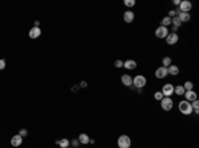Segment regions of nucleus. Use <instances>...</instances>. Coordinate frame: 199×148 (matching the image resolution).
Listing matches in <instances>:
<instances>
[{
  "instance_id": "nucleus-16",
  "label": "nucleus",
  "mask_w": 199,
  "mask_h": 148,
  "mask_svg": "<svg viewBox=\"0 0 199 148\" xmlns=\"http://www.w3.org/2000/svg\"><path fill=\"white\" fill-rule=\"evenodd\" d=\"M177 16L179 17V20H181V23H187V21H190V19H191V16H190V13H183V12H177Z\"/></svg>"
},
{
  "instance_id": "nucleus-14",
  "label": "nucleus",
  "mask_w": 199,
  "mask_h": 148,
  "mask_svg": "<svg viewBox=\"0 0 199 148\" xmlns=\"http://www.w3.org/2000/svg\"><path fill=\"white\" fill-rule=\"evenodd\" d=\"M29 37L31 38H37V37H40L41 36V29H40V27H32L31 28V31H29Z\"/></svg>"
},
{
  "instance_id": "nucleus-5",
  "label": "nucleus",
  "mask_w": 199,
  "mask_h": 148,
  "mask_svg": "<svg viewBox=\"0 0 199 148\" xmlns=\"http://www.w3.org/2000/svg\"><path fill=\"white\" fill-rule=\"evenodd\" d=\"M173 106H174V102H173L171 98H169V96H163V99L161 100V107H162V110H165V111H171V110H173Z\"/></svg>"
},
{
  "instance_id": "nucleus-23",
  "label": "nucleus",
  "mask_w": 199,
  "mask_h": 148,
  "mask_svg": "<svg viewBox=\"0 0 199 148\" xmlns=\"http://www.w3.org/2000/svg\"><path fill=\"white\" fill-rule=\"evenodd\" d=\"M171 25L173 27H175V28H179L181 25H182V23H181V20H179L178 16H175V17L171 19Z\"/></svg>"
},
{
  "instance_id": "nucleus-24",
  "label": "nucleus",
  "mask_w": 199,
  "mask_h": 148,
  "mask_svg": "<svg viewBox=\"0 0 199 148\" xmlns=\"http://www.w3.org/2000/svg\"><path fill=\"white\" fill-rule=\"evenodd\" d=\"M191 107H192V110H194V113L198 115L199 114V100L195 99L194 102H191Z\"/></svg>"
},
{
  "instance_id": "nucleus-9",
  "label": "nucleus",
  "mask_w": 199,
  "mask_h": 148,
  "mask_svg": "<svg viewBox=\"0 0 199 148\" xmlns=\"http://www.w3.org/2000/svg\"><path fill=\"white\" fill-rule=\"evenodd\" d=\"M155 78L158 79H163L166 78V77L169 76V73H167V68H165V66H161V68H158L157 70H155Z\"/></svg>"
},
{
  "instance_id": "nucleus-11",
  "label": "nucleus",
  "mask_w": 199,
  "mask_h": 148,
  "mask_svg": "<svg viewBox=\"0 0 199 148\" xmlns=\"http://www.w3.org/2000/svg\"><path fill=\"white\" fill-rule=\"evenodd\" d=\"M21 144H23V138H21L19 134L11 138V145H12V147H20Z\"/></svg>"
},
{
  "instance_id": "nucleus-1",
  "label": "nucleus",
  "mask_w": 199,
  "mask_h": 148,
  "mask_svg": "<svg viewBox=\"0 0 199 148\" xmlns=\"http://www.w3.org/2000/svg\"><path fill=\"white\" fill-rule=\"evenodd\" d=\"M178 108L183 115H191V114L194 113V110H192V107H191V103L187 102V100H181L178 104Z\"/></svg>"
},
{
  "instance_id": "nucleus-4",
  "label": "nucleus",
  "mask_w": 199,
  "mask_h": 148,
  "mask_svg": "<svg viewBox=\"0 0 199 148\" xmlns=\"http://www.w3.org/2000/svg\"><path fill=\"white\" fill-rule=\"evenodd\" d=\"M178 9H175L177 12H183V13H189L190 11H191L192 8V4L191 1H189V0H183V1H181V4L178 5Z\"/></svg>"
},
{
  "instance_id": "nucleus-32",
  "label": "nucleus",
  "mask_w": 199,
  "mask_h": 148,
  "mask_svg": "<svg viewBox=\"0 0 199 148\" xmlns=\"http://www.w3.org/2000/svg\"><path fill=\"white\" fill-rule=\"evenodd\" d=\"M79 144H80L79 139H77V140H73V141H72V145H73V147H77V145H79Z\"/></svg>"
},
{
  "instance_id": "nucleus-20",
  "label": "nucleus",
  "mask_w": 199,
  "mask_h": 148,
  "mask_svg": "<svg viewBox=\"0 0 199 148\" xmlns=\"http://www.w3.org/2000/svg\"><path fill=\"white\" fill-rule=\"evenodd\" d=\"M174 94H177V95H183L185 94V89H183L182 85L174 86Z\"/></svg>"
},
{
  "instance_id": "nucleus-35",
  "label": "nucleus",
  "mask_w": 199,
  "mask_h": 148,
  "mask_svg": "<svg viewBox=\"0 0 199 148\" xmlns=\"http://www.w3.org/2000/svg\"><path fill=\"white\" fill-rule=\"evenodd\" d=\"M39 25H40V21L36 20V21H35V27H37V28H39Z\"/></svg>"
},
{
  "instance_id": "nucleus-34",
  "label": "nucleus",
  "mask_w": 199,
  "mask_h": 148,
  "mask_svg": "<svg viewBox=\"0 0 199 148\" xmlns=\"http://www.w3.org/2000/svg\"><path fill=\"white\" fill-rule=\"evenodd\" d=\"M173 3H174V5H179L181 4V0H174Z\"/></svg>"
},
{
  "instance_id": "nucleus-2",
  "label": "nucleus",
  "mask_w": 199,
  "mask_h": 148,
  "mask_svg": "<svg viewBox=\"0 0 199 148\" xmlns=\"http://www.w3.org/2000/svg\"><path fill=\"white\" fill-rule=\"evenodd\" d=\"M118 148H130L131 147V139L127 135H121L118 140H117Z\"/></svg>"
},
{
  "instance_id": "nucleus-19",
  "label": "nucleus",
  "mask_w": 199,
  "mask_h": 148,
  "mask_svg": "<svg viewBox=\"0 0 199 148\" xmlns=\"http://www.w3.org/2000/svg\"><path fill=\"white\" fill-rule=\"evenodd\" d=\"M89 140H90V138L86 134H80V136H79V141H80V144H88L89 143Z\"/></svg>"
},
{
  "instance_id": "nucleus-21",
  "label": "nucleus",
  "mask_w": 199,
  "mask_h": 148,
  "mask_svg": "<svg viewBox=\"0 0 199 148\" xmlns=\"http://www.w3.org/2000/svg\"><path fill=\"white\" fill-rule=\"evenodd\" d=\"M161 25L162 27H166V28H167L169 25H171V17H169V16L163 17L162 19V21H161Z\"/></svg>"
},
{
  "instance_id": "nucleus-27",
  "label": "nucleus",
  "mask_w": 199,
  "mask_h": 148,
  "mask_svg": "<svg viewBox=\"0 0 199 148\" xmlns=\"http://www.w3.org/2000/svg\"><path fill=\"white\" fill-rule=\"evenodd\" d=\"M154 99L161 102V100L163 99V94H162L161 91H155V93H154Z\"/></svg>"
},
{
  "instance_id": "nucleus-6",
  "label": "nucleus",
  "mask_w": 199,
  "mask_h": 148,
  "mask_svg": "<svg viewBox=\"0 0 199 148\" xmlns=\"http://www.w3.org/2000/svg\"><path fill=\"white\" fill-rule=\"evenodd\" d=\"M161 93L163 94V96H170L174 94V85L173 83H165L163 86H162V90H161Z\"/></svg>"
},
{
  "instance_id": "nucleus-29",
  "label": "nucleus",
  "mask_w": 199,
  "mask_h": 148,
  "mask_svg": "<svg viewBox=\"0 0 199 148\" xmlns=\"http://www.w3.org/2000/svg\"><path fill=\"white\" fill-rule=\"evenodd\" d=\"M27 134H28V131L25 130V128H21V130L19 131V135H20L21 138H25V136H27Z\"/></svg>"
},
{
  "instance_id": "nucleus-31",
  "label": "nucleus",
  "mask_w": 199,
  "mask_h": 148,
  "mask_svg": "<svg viewBox=\"0 0 199 148\" xmlns=\"http://www.w3.org/2000/svg\"><path fill=\"white\" fill-rule=\"evenodd\" d=\"M4 68H5V60L0 58V70H3Z\"/></svg>"
},
{
  "instance_id": "nucleus-30",
  "label": "nucleus",
  "mask_w": 199,
  "mask_h": 148,
  "mask_svg": "<svg viewBox=\"0 0 199 148\" xmlns=\"http://www.w3.org/2000/svg\"><path fill=\"white\" fill-rule=\"evenodd\" d=\"M167 16H169V17H175V16H177V11H175V9H170V11H169V15H167Z\"/></svg>"
},
{
  "instance_id": "nucleus-28",
  "label": "nucleus",
  "mask_w": 199,
  "mask_h": 148,
  "mask_svg": "<svg viewBox=\"0 0 199 148\" xmlns=\"http://www.w3.org/2000/svg\"><path fill=\"white\" fill-rule=\"evenodd\" d=\"M114 66H116L117 69L124 68V61H121V60H116V62H114Z\"/></svg>"
},
{
  "instance_id": "nucleus-3",
  "label": "nucleus",
  "mask_w": 199,
  "mask_h": 148,
  "mask_svg": "<svg viewBox=\"0 0 199 148\" xmlns=\"http://www.w3.org/2000/svg\"><path fill=\"white\" fill-rule=\"evenodd\" d=\"M146 77L142 76V74H137V76L133 78V86H135L137 89H143L145 85H146Z\"/></svg>"
},
{
  "instance_id": "nucleus-7",
  "label": "nucleus",
  "mask_w": 199,
  "mask_h": 148,
  "mask_svg": "<svg viewBox=\"0 0 199 148\" xmlns=\"http://www.w3.org/2000/svg\"><path fill=\"white\" fill-rule=\"evenodd\" d=\"M179 40L178 33H174V32H169V35L166 36V42L169 45H175Z\"/></svg>"
},
{
  "instance_id": "nucleus-8",
  "label": "nucleus",
  "mask_w": 199,
  "mask_h": 148,
  "mask_svg": "<svg viewBox=\"0 0 199 148\" xmlns=\"http://www.w3.org/2000/svg\"><path fill=\"white\" fill-rule=\"evenodd\" d=\"M169 35V29L166 27H162V25H159V27L155 29V37L158 38H166V36Z\"/></svg>"
},
{
  "instance_id": "nucleus-13",
  "label": "nucleus",
  "mask_w": 199,
  "mask_h": 148,
  "mask_svg": "<svg viewBox=\"0 0 199 148\" xmlns=\"http://www.w3.org/2000/svg\"><path fill=\"white\" fill-rule=\"evenodd\" d=\"M134 17H135V15H134L133 11H125V13H124V21L125 23H127V24L133 23Z\"/></svg>"
},
{
  "instance_id": "nucleus-33",
  "label": "nucleus",
  "mask_w": 199,
  "mask_h": 148,
  "mask_svg": "<svg viewBox=\"0 0 199 148\" xmlns=\"http://www.w3.org/2000/svg\"><path fill=\"white\" fill-rule=\"evenodd\" d=\"M86 86H88V83H86L85 81H83V82L80 83V87H86Z\"/></svg>"
},
{
  "instance_id": "nucleus-26",
  "label": "nucleus",
  "mask_w": 199,
  "mask_h": 148,
  "mask_svg": "<svg viewBox=\"0 0 199 148\" xmlns=\"http://www.w3.org/2000/svg\"><path fill=\"white\" fill-rule=\"evenodd\" d=\"M124 4L126 5L127 8H131V7H134V5H135V0H125Z\"/></svg>"
},
{
  "instance_id": "nucleus-22",
  "label": "nucleus",
  "mask_w": 199,
  "mask_h": 148,
  "mask_svg": "<svg viewBox=\"0 0 199 148\" xmlns=\"http://www.w3.org/2000/svg\"><path fill=\"white\" fill-rule=\"evenodd\" d=\"M182 86H183V89H185V91H189V90L194 89V83H192L191 81H186Z\"/></svg>"
},
{
  "instance_id": "nucleus-10",
  "label": "nucleus",
  "mask_w": 199,
  "mask_h": 148,
  "mask_svg": "<svg viewBox=\"0 0 199 148\" xmlns=\"http://www.w3.org/2000/svg\"><path fill=\"white\" fill-rule=\"evenodd\" d=\"M198 94L194 91V90H189V91H185V94H183V96H185V100H187V102H194L195 99H198Z\"/></svg>"
},
{
  "instance_id": "nucleus-25",
  "label": "nucleus",
  "mask_w": 199,
  "mask_h": 148,
  "mask_svg": "<svg viewBox=\"0 0 199 148\" xmlns=\"http://www.w3.org/2000/svg\"><path fill=\"white\" fill-rule=\"evenodd\" d=\"M162 64L165 66V68H169V66L171 65V57H163V60H162Z\"/></svg>"
},
{
  "instance_id": "nucleus-15",
  "label": "nucleus",
  "mask_w": 199,
  "mask_h": 148,
  "mask_svg": "<svg viewBox=\"0 0 199 148\" xmlns=\"http://www.w3.org/2000/svg\"><path fill=\"white\" fill-rule=\"evenodd\" d=\"M124 68L127 70H134L137 68V62L134 61V60H126L124 62Z\"/></svg>"
},
{
  "instance_id": "nucleus-12",
  "label": "nucleus",
  "mask_w": 199,
  "mask_h": 148,
  "mask_svg": "<svg viewBox=\"0 0 199 148\" xmlns=\"http://www.w3.org/2000/svg\"><path fill=\"white\" fill-rule=\"evenodd\" d=\"M121 82H122V85L126 87L133 86V78H131L129 74H124V76L121 77Z\"/></svg>"
},
{
  "instance_id": "nucleus-18",
  "label": "nucleus",
  "mask_w": 199,
  "mask_h": 148,
  "mask_svg": "<svg viewBox=\"0 0 199 148\" xmlns=\"http://www.w3.org/2000/svg\"><path fill=\"white\" fill-rule=\"evenodd\" d=\"M56 144L60 145V148H68V145L70 144V141H69L66 138H64V139H61V140H56Z\"/></svg>"
},
{
  "instance_id": "nucleus-17",
  "label": "nucleus",
  "mask_w": 199,
  "mask_h": 148,
  "mask_svg": "<svg viewBox=\"0 0 199 148\" xmlns=\"http://www.w3.org/2000/svg\"><path fill=\"white\" fill-rule=\"evenodd\" d=\"M167 73L170 74V76H178L179 74V68L177 65H173L171 64V65L167 68Z\"/></svg>"
}]
</instances>
